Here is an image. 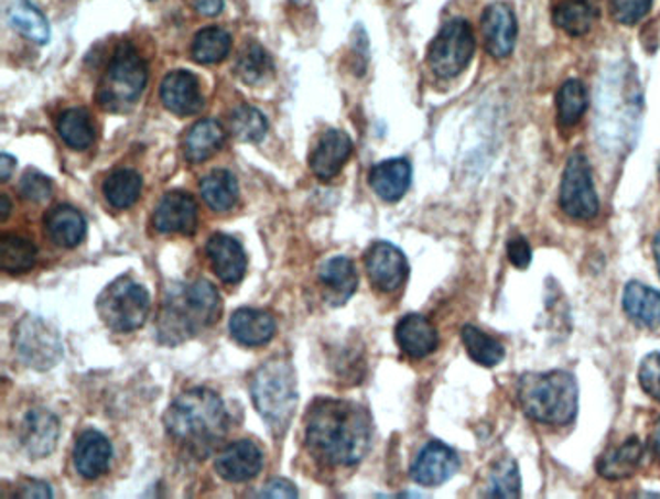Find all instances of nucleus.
Segmentation results:
<instances>
[{
  "instance_id": "37998d69",
  "label": "nucleus",
  "mask_w": 660,
  "mask_h": 499,
  "mask_svg": "<svg viewBox=\"0 0 660 499\" xmlns=\"http://www.w3.org/2000/svg\"><path fill=\"white\" fill-rule=\"evenodd\" d=\"M20 194L25 199H30L33 204H41V202H47L53 194V181L48 176L43 175L35 169H30L24 176L20 178Z\"/></svg>"
},
{
  "instance_id": "5701e85b",
  "label": "nucleus",
  "mask_w": 660,
  "mask_h": 499,
  "mask_svg": "<svg viewBox=\"0 0 660 499\" xmlns=\"http://www.w3.org/2000/svg\"><path fill=\"white\" fill-rule=\"evenodd\" d=\"M396 341L407 357L424 358L437 349L436 327L421 314H409L396 327Z\"/></svg>"
},
{
  "instance_id": "4468645a",
  "label": "nucleus",
  "mask_w": 660,
  "mask_h": 499,
  "mask_svg": "<svg viewBox=\"0 0 660 499\" xmlns=\"http://www.w3.org/2000/svg\"><path fill=\"white\" fill-rule=\"evenodd\" d=\"M483 35L486 51L494 58H508L518 41L516 12L506 2H494L483 14Z\"/></svg>"
},
{
  "instance_id": "79ce46f5",
  "label": "nucleus",
  "mask_w": 660,
  "mask_h": 499,
  "mask_svg": "<svg viewBox=\"0 0 660 499\" xmlns=\"http://www.w3.org/2000/svg\"><path fill=\"white\" fill-rule=\"evenodd\" d=\"M610 17L621 25H636L651 12L652 0H608Z\"/></svg>"
},
{
  "instance_id": "ddd939ff",
  "label": "nucleus",
  "mask_w": 660,
  "mask_h": 499,
  "mask_svg": "<svg viewBox=\"0 0 660 499\" xmlns=\"http://www.w3.org/2000/svg\"><path fill=\"white\" fill-rule=\"evenodd\" d=\"M153 225L161 235H194L198 227V206L191 194L169 192L153 211Z\"/></svg>"
},
{
  "instance_id": "1a4fd4ad",
  "label": "nucleus",
  "mask_w": 660,
  "mask_h": 499,
  "mask_svg": "<svg viewBox=\"0 0 660 499\" xmlns=\"http://www.w3.org/2000/svg\"><path fill=\"white\" fill-rule=\"evenodd\" d=\"M475 55V33L467 20H450L430 43L429 66L437 78L459 76Z\"/></svg>"
},
{
  "instance_id": "4be33fe9",
  "label": "nucleus",
  "mask_w": 660,
  "mask_h": 499,
  "mask_svg": "<svg viewBox=\"0 0 660 499\" xmlns=\"http://www.w3.org/2000/svg\"><path fill=\"white\" fill-rule=\"evenodd\" d=\"M324 301L332 306H343L350 301L358 286V275L349 258H332L327 260L318 273Z\"/></svg>"
},
{
  "instance_id": "a19ab883",
  "label": "nucleus",
  "mask_w": 660,
  "mask_h": 499,
  "mask_svg": "<svg viewBox=\"0 0 660 499\" xmlns=\"http://www.w3.org/2000/svg\"><path fill=\"white\" fill-rule=\"evenodd\" d=\"M488 498H521V475L513 459H504L490 475Z\"/></svg>"
},
{
  "instance_id": "0eeeda50",
  "label": "nucleus",
  "mask_w": 660,
  "mask_h": 499,
  "mask_svg": "<svg viewBox=\"0 0 660 499\" xmlns=\"http://www.w3.org/2000/svg\"><path fill=\"white\" fill-rule=\"evenodd\" d=\"M148 84V66L130 43L115 48L111 63L97 88V101L105 111L128 112L143 94Z\"/></svg>"
},
{
  "instance_id": "4c0bfd02",
  "label": "nucleus",
  "mask_w": 660,
  "mask_h": 499,
  "mask_svg": "<svg viewBox=\"0 0 660 499\" xmlns=\"http://www.w3.org/2000/svg\"><path fill=\"white\" fill-rule=\"evenodd\" d=\"M558 120L562 127H575L589 107L587 89L580 79H567L556 97Z\"/></svg>"
},
{
  "instance_id": "f03ea898",
  "label": "nucleus",
  "mask_w": 660,
  "mask_h": 499,
  "mask_svg": "<svg viewBox=\"0 0 660 499\" xmlns=\"http://www.w3.org/2000/svg\"><path fill=\"white\" fill-rule=\"evenodd\" d=\"M229 424L224 399L207 388L184 391L165 414V426L171 437L198 459H206L217 445H221Z\"/></svg>"
},
{
  "instance_id": "58836bf2",
  "label": "nucleus",
  "mask_w": 660,
  "mask_h": 499,
  "mask_svg": "<svg viewBox=\"0 0 660 499\" xmlns=\"http://www.w3.org/2000/svg\"><path fill=\"white\" fill-rule=\"evenodd\" d=\"M271 72H273V63L262 45L250 43L240 53L239 61H237V74L248 86H260L270 78Z\"/></svg>"
},
{
  "instance_id": "3c124183",
  "label": "nucleus",
  "mask_w": 660,
  "mask_h": 499,
  "mask_svg": "<svg viewBox=\"0 0 660 499\" xmlns=\"http://www.w3.org/2000/svg\"><path fill=\"white\" fill-rule=\"evenodd\" d=\"M651 447L654 455H657V459L660 460V421L657 422L654 429H652Z\"/></svg>"
},
{
  "instance_id": "2eb2a0df",
  "label": "nucleus",
  "mask_w": 660,
  "mask_h": 499,
  "mask_svg": "<svg viewBox=\"0 0 660 499\" xmlns=\"http://www.w3.org/2000/svg\"><path fill=\"white\" fill-rule=\"evenodd\" d=\"M457 468H459V457L452 447H447L442 442H430L422 447L419 457L414 459L411 476L414 482L434 488L447 482L457 473Z\"/></svg>"
},
{
  "instance_id": "72a5a7b5",
  "label": "nucleus",
  "mask_w": 660,
  "mask_h": 499,
  "mask_svg": "<svg viewBox=\"0 0 660 499\" xmlns=\"http://www.w3.org/2000/svg\"><path fill=\"white\" fill-rule=\"evenodd\" d=\"M142 184V176L132 169H117L105 178V199L117 209H128L140 198Z\"/></svg>"
},
{
  "instance_id": "49530a36",
  "label": "nucleus",
  "mask_w": 660,
  "mask_h": 499,
  "mask_svg": "<svg viewBox=\"0 0 660 499\" xmlns=\"http://www.w3.org/2000/svg\"><path fill=\"white\" fill-rule=\"evenodd\" d=\"M260 498H296V488L285 478H273L262 490Z\"/></svg>"
},
{
  "instance_id": "393cba45",
  "label": "nucleus",
  "mask_w": 660,
  "mask_h": 499,
  "mask_svg": "<svg viewBox=\"0 0 660 499\" xmlns=\"http://www.w3.org/2000/svg\"><path fill=\"white\" fill-rule=\"evenodd\" d=\"M413 178V169L407 159H388L370 171V186L383 202H399L405 196Z\"/></svg>"
},
{
  "instance_id": "7c9ffc66",
  "label": "nucleus",
  "mask_w": 660,
  "mask_h": 499,
  "mask_svg": "<svg viewBox=\"0 0 660 499\" xmlns=\"http://www.w3.org/2000/svg\"><path fill=\"white\" fill-rule=\"evenodd\" d=\"M56 130H58V135L63 138V142L72 150H88V148H91V143L96 142L94 119H91L88 109H84V107H74V109L64 111L58 117Z\"/></svg>"
},
{
  "instance_id": "9d476101",
  "label": "nucleus",
  "mask_w": 660,
  "mask_h": 499,
  "mask_svg": "<svg viewBox=\"0 0 660 499\" xmlns=\"http://www.w3.org/2000/svg\"><path fill=\"white\" fill-rule=\"evenodd\" d=\"M14 350L28 368L47 372L63 358V339L53 325L37 316H25L14 332Z\"/></svg>"
},
{
  "instance_id": "ea45409f",
  "label": "nucleus",
  "mask_w": 660,
  "mask_h": 499,
  "mask_svg": "<svg viewBox=\"0 0 660 499\" xmlns=\"http://www.w3.org/2000/svg\"><path fill=\"white\" fill-rule=\"evenodd\" d=\"M268 132V119L256 107L240 105L231 115V134L239 142L256 143Z\"/></svg>"
},
{
  "instance_id": "423d86ee",
  "label": "nucleus",
  "mask_w": 660,
  "mask_h": 499,
  "mask_svg": "<svg viewBox=\"0 0 660 499\" xmlns=\"http://www.w3.org/2000/svg\"><path fill=\"white\" fill-rule=\"evenodd\" d=\"M608 89L601 97L598 109V134L606 148H618L634 140L631 130L636 132L639 115H641V94L637 89L636 79L629 78L628 72L621 68L605 82Z\"/></svg>"
},
{
  "instance_id": "de8ad7c7",
  "label": "nucleus",
  "mask_w": 660,
  "mask_h": 499,
  "mask_svg": "<svg viewBox=\"0 0 660 499\" xmlns=\"http://www.w3.org/2000/svg\"><path fill=\"white\" fill-rule=\"evenodd\" d=\"M18 498H53L51 486L41 480H28L20 486Z\"/></svg>"
},
{
  "instance_id": "603ef678",
  "label": "nucleus",
  "mask_w": 660,
  "mask_h": 499,
  "mask_svg": "<svg viewBox=\"0 0 660 499\" xmlns=\"http://www.w3.org/2000/svg\"><path fill=\"white\" fill-rule=\"evenodd\" d=\"M652 252H654V262H657V270L660 273V230L657 232L654 240H652Z\"/></svg>"
},
{
  "instance_id": "c756f323",
  "label": "nucleus",
  "mask_w": 660,
  "mask_h": 499,
  "mask_svg": "<svg viewBox=\"0 0 660 499\" xmlns=\"http://www.w3.org/2000/svg\"><path fill=\"white\" fill-rule=\"evenodd\" d=\"M199 192H202V198L206 202L207 207L217 214L229 211L239 202L237 176L225 169L209 173L199 184Z\"/></svg>"
},
{
  "instance_id": "f8f14e48",
  "label": "nucleus",
  "mask_w": 660,
  "mask_h": 499,
  "mask_svg": "<svg viewBox=\"0 0 660 499\" xmlns=\"http://www.w3.org/2000/svg\"><path fill=\"white\" fill-rule=\"evenodd\" d=\"M366 271L370 283L383 293H393L403 286L409 278V263L398 246L390 242H376L365 256Z\"/></svg>"
},
{
  "instance_id": "bb28decb",
  "label": "nucleus",
  "mask_w": 660,
  "mask_h": 499,
  "mask_svg": "<svg viewBox=\"0 0 660 499\" xmlns=\"http://www.w3.org/2000/svg\"><path fill=\"white\" fill-rule=\"evenodd\" d=\"M225 128L214 119L199 120L184 140V158L191 163H204L224 148Z\"/></svg>"
},
{
  "instance_id": "cd10ccee",
  "label": "nucleus",
  "mask_w": 660,
  "mask_h": 499,
  "mask_svg": "<svg viewBox=\"0 0 660 499\" xmlns=\"http://www.w3.org/2000/svg\"><path fill=\"white\" fill-rule=\"evenodd\" d=\"M645 447L637 437H629L620 447H614L598 459V475L608 480H624L628 476L636 475L637 468L643 460Z\"/></svg>"
},
{
  "instance_id": "a878e982",
  "label": "nucleus",
  "mask_w": 660,
  "mask_h": 499,
  "mask_svg": "<svg viewBox=\"0 0 660 499\" xmlns=\"http://www.w3.org/2000/svg\"><path fill=\"white\" fill-rule=\"evenodd\" d=\"M45 229L47 235L56 246L61 248H74L80 245L86 237V219L84 215L72 206H56L51 209L45 219Z\"/></svg>"
},
{
  "instance_id": "8fccbe9b",
  "label": "nucleus",
  "mask_w": 660,
  "mask_h": 499,
  "mask_svg": "<svg viewBox=\"0 0 660 499\" xmlns=\"http://www.w3.org/2000/svg\"><path fill=\"white\" fill-rule=\"evenodd\" d=\"M14 169H17V159L10 158L9 153H2L0 155V181L7 183L10 175L14 173Z\"/></svg>"
},
{
  "instance_id": "09e8293b",
  "label": "nucleus",
  "mask_w": 660,
  "mask_h": 499,
  "mask_svg": "<svg viewBox=\"0 0 660 499\" xmlns=\"http://www.w3.org/2000/svg\"><path fill=\"white\" fill-rule=\"evenodd\" d=\"M192 9L196 10L202 17L214 18L221 14L225 0H191Z\"/></svg>"
},
{
  "instance_id": "c03bdc74",
  "label": "nucleus",
  "mask_w": 660,
  "mask_h": 499,
  "mask_svg": "<svg viewBox=\"0 0 660 499\" xmlns=\"http://www.w3.org/2000/svg\"><path fill=\"white\" fill-rule=\"evenodd\" d=\"M639 383L645 393L660 403V352H651L639 366Z\"/></svg>"
},
{
  "instance_id": "6e6552de",
  "label": "nucleus",
  "mask_w": 660,
  "mask_h": 499,
  "mask_svg": "<svg viewBox=\"0 0 660 499\" xmlns=\"http://www.w3.org/2000/svg\"><path fill=\"white\" fill-rule=\"evenodd\" d=\"M97 314L112 332H136L145 324L150 314V293L134 279H115L99 294Z\"/></svg>"
},
{
  "instance_id": "473e14b6",
  "label": "nucleus",
  "mask_w": 660,
  "mask_h": 499,
  "mask_svg": "<svg viewBox=\"0 0 660 499\" xmlns=\"http://www.w3.org/2000/svg\"><path fill=\"white\" fill-rule=\"evenodd\" d=\"M9 22L14 30L37 45H45L51 40L47 18L30 0H20L10 7Z\"/></svg>"
},
{
  "instance_id": "f3484780",
  "label": "nucleus",
  "mask_w": 660,
  "mask_h": 499,
  "mask_svg": "<svg viewBox=\"0 0 660 499\" xmlns=\"http://www.w3.org/2000/svg\"><path fill=\"white\" fill-rule=\"evenodd\" d=\"M262 467L263 457L260 447L248 440L227 445L215 460L217 475L227 482H247L250 478L260 475Z\"/></svg>"
},
{
  "instance_id": "a211bd4d",
  "label": "nucleus",
  "mask_w": 660,
  "mask_h": 499,
  "mask_svg": "<svg viewBox=\"0 0 660 499\" xmlns=\"http://www.w3.org/2000/svg\"><path fill=\"white\" fill-rule=\"evenodd\" d=\"M206 254L212 263V270L215 275L221 279L227 285L239 283L240 279L247 273V254L239 245V240L217 232L207 240Z\"/></svg>"
},
{
  "instance_id": "f257e3e1",
  "label": "nucleus",
  "mask_w": 660,
  "mask_h": 499,
  "mask_svg": "<svg viewBox=\"0 0 660 499\" xmlns=\"http://www.w3.org/2000/svg\"><path fill=\"white\" fill-rule=\"evenodd\" d=\"M304 430L312 455L329 467L357 465L372 442L368 412L350 401H316L309 409Z\"/></svg>"
},
{
  "instance_id": "b1692460",
  "label": "nucleus",
  "mask_w": 660,
  "mask_h": 499,
  "mask_svg": "<svg viewBox=\"0 0 660 499\" xmlns=\"http://www.w3.org/2000/svg\"><path fill=\"white\" fill-rule=\"evenodd\" d=\"M275 329H278L275 317L263 310H237L229 322L232 339L245 347H262L271 341Z\"/></svg>"
},
{
  "instance_id": "f704fd0d",
  "label": "nucleus",
  "mask_w": 660,
  "mask_h": 499,
  "mask_svg": "<svg viewBox=\"0 0 660 499\" xmlns=\"http://www.w3.org/2000/svg\"><path fill=\"white\" fill-rule=\"evenodd\" d=\"M37 258V248L32 240L7 232L0 238V265L7 273H25L32 270Z\"/></svg>"
},
{
  "instance_id": "39448f33",
  "label": "nucleus",
  "mask_w": 660,
  "mask_h": 499,
  "mask_svg": "<svg viewBox=\"0 0 660 499\" xmlns=\"http://www.w3.org/2000/svg\"><path fill=\"white\" fill-rule=\"evenodd\" d=\"M250 393L256 411L275 436H283L296 411L295 368L286 360H270L255 373Z\"/></svg>"
},
{
  "instance_id": "c9c22d12",
  "label": "nucleus",
  "mask_w": 660,
  "mask_h": 499,
  "mask_svg": "<svg viewBox=\"0 0 660 499\" xmlns=\"http://www.w3.org/2000/svg\"><path fill=\"white\" fill-rule=\"evenodd\" d=\"M231 35L217 28L209 25L196 33V37L192 41V58L199 64H217L225 61L231 51Z\"/></svg>"
},
{
  "instance_id": "e433bc0d",
  "label": "nucleus",
  "mask_w": 660,
  "mask_h": 499,
  "mask_svg": "<svg viewBox=\"0 0 660 499\" xmlns=\"http://www.w3.org/2000/svg\"><path fill=\"white\" fill-rule=\"evenodd\" d=\"M462 339L469 357L485 368H494L506 358L504 345L496 341L488 333L478 329L477 325H465L462 329Z\"/></svg>"
},
{
  "instance_id": "6ab92c4d",
  "label": "nucleus",
  "mask_w": 660,
  "mask_h": 499,
  "mask_svg": "<svg viewBox=\"0 0 660 499\" xmlns=\"http://www.w3.org/2000/svg\"><path fill=\"white\" fill-rule=\"evenodd\" d=\"M353 142L342 130H327L312 151L311 169L320 181H332L349 161Z\"/></svg>"
},
{
  "instance_id": "dca6fc26",
  "label": "nucleus",
  "mask_w": 660,
  "mask_h": 499,
  "mask_svg": "<svg viewBox=\"0 0 660 499\" xmlns=\"http://www.w3.org/2000/svg\"><path fill=\"white\" fill-rule=\"evenodd\" d=\"M161 101L176 117H192L204 109L199 82L192 72L175 70L161 82Z\"/></svg>"
},
{
  "instance_id": "20e7f679",
  "label": "nucleus",
  "mask_w": 660,
  "mask_h": 499,
  "mask_svg": "<svg viewBox=\"0 0 660 499\" xmlns=\"http://www.w3.org/2000/svg\"><path fill=\"white\" fill-rule=\"evenodd\" d=\"M519 406L547 426L572 424L580 409V388L572 372H527L518 381Z\"/></svg>"
},
{
  "instance_id": "2f4dec72",
  "label": "nucleus",
  "mask_w": 660,
  "mask_h": 499,
  "mask_svg": "<svg viewBox=\"0 0 660 499\" xmlns=\"http://www.w3.org/2000/svg\"><path fill=\"white\" fill-rule=\"evenodd\" d=\"M552 20L558 30L572 37H581L591 32L597 20V10L587 0H562L552 10Z\"/></svg>"
},
{
  "instance_id": "c85d7f7f",
  "label": "nucleus",
  "mask_w": 660,
  "mask_h": 499,
  "mask_svg": "<svg viewBox=\"0 0 660 499\" xmlns=\"http://www.w3.org/2000/svg\"><path fill=\"white\" fill-rule=\"evenodd\" d=\"M624 310L637 325L657 327L660 325V293L643 283L631 281L624 291Z\"/></svg>"
},
{
  "instance_id": "9b49d317",
  "label": "nucleus",
  "mask_w": 660,
  "mask_h": 499,
  "mask_svg": "<svg viewBox=\"0 0 660 499\" xmlns=\"http://www.w3.org/2000/svg\"><path fill=\"white\" fill-rule=\"evenodd\" d=\"M560 206L572 219L589 221L598 214V196L593 186L591 165L583 153H573L565 163L562 186H560Z\"/></svg>"
},
{
  "instance_id": "864d4df0",
  "label": "nucleus",
  "mask_w": 660,
  "mask_h": 499,
  "mask_svg": "<svg viewBox=\"0 0 660 499\" xmlns=\"http://www.w3.org/2000/svg\"><path fill=\"white\" fill-rule=\"evenodd\" d=\"M0 207H2V211H0V217H2V219H7V217H9L10 214V199L7 198V196H2V198H0Z\"/></svg>"
},
{
  "instance_id": "aec40b11",
  "label": "nucleus",
  "mask_w": 660,
  "mask_h": 499,
  "mask_svg": "<svg viewBox=\"0 0 660 499\" xmlns=\"http://www.w3.org/2000/svg\"><path fill=\"white\" fill-rule=\"evenodd\" d=\"M58 419L53 412L35 409L25 414L24 424L20 430L22 445L32 459H43L53 453L58 442Z\"/></svg>"
},
{
  "instance_id": "7ed1b4c3",
  "label": "nucleus",
  "mask_w": 660,
  "mask_h": 499,
  "mask_svg": "<svg viewBox=\"0 0 660 499\" xmlns=\"http://www.w3.org/2000/svg\"><path fill=\"white\" fill-rule=\"evenodd\" d=\"M221 316V296L209 281L169 286L158 319V337L163 345H181L214 325Z\"/></svg>"
},
{
  "instance_id": "a18cd8bd",
  "label": "nucleus",
  "mask_w": 660,
  "mask_h": 499,
  "mask_svg": "<svg viewBox=\"0 0 660 499\" xmlns=\"http://www.w3.org/2000/svg\"><path fill=\"white\" fill-rule=\"evenodd\" d=\"M509 262L513 263L518 270H527L529 263L533 260L531 246L523 237L511 238L508 242Z\"/></svg>"
},
{
  "instance_id": "412c9836",
  "label": "nucleus",
  "mask_w": 660,
  "mask_h": 499,
  "mask_svg": "<svg viewBox=\"0 0 660 499\" xmlns=\"http://www.w3.org/2000/svg\"><path fill=\"white\" fill-rule=\"evenodd\" d=\"M72 460H74V468L78 475L88 480H96L111 467V444L104 434H99L96 430H88L78 437L74 453H72Z\"/></svg>"
}]
</instances>
